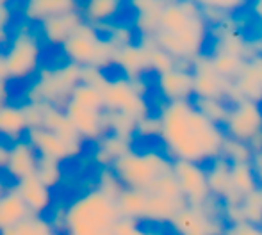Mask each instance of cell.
Listing matches in <instances>:
<instances>
[{"instance_id":"obj_1","label":"cell","mask_w":262,"mask_h":235,"mask_svg":"<svg viewBox=\"0 0 262 235\" xmlns=\"http://www.w3.org/2000/svg\"><path fill=\"white\" fill-rule=\"evenodd\" d=\"M161 145L173 162H194L205 166L221 157L227 139L223 128L209 121L196 109L193 100L159 105Z\"/></svg>"},{"instance_id":"obj_2","label":"cell","mask_w":262,"mask_h":235,"mask_svg":"<svg viewBox=\"0 0 262 235\" xmlns=\"http://www.w3.org/2000/svg\"><path fill=\"white\" fill-rule=\"evenodd\" d=\"M154 43L177 61V66L189 69L194 59L205 54L210 41V27L198 2L164 0Z\"/></svg>"},{"instance_id":"obj_3","label":"cell","mask_w":262,"mask_h":235,"mask_svg":"<svg viewBox=\"0 0 262 235\" xmlns=\"http://www.w3.org/2000/svg\"><path fill=\"white\" fill-rule=\"evenodd\" d=\"M120 218L116 201L93 187L73 198L61 210L59 232L62 230L66 235H113Z\"/></svg>"},{"instance_id":"obj_4","label":"cell","mask_w":262,"mask_h":235,"mask_svg":"<svg viewBox=\"0 0 262 235\" xmlns=\"http://www.w3.org/2000/svg\"><path fill=\"white\" fill-rule=\"evenodd\" d=\"M41 54L43 41L36 25L21 20V24L9 34V41L0 56L7 82H25L34 79L39 72Z\"/></svg>"},{"instance_id":"obj_5","label":"cell","mask_w":262,"mask_h":235,"mask_svg":"<svg viewBox=\"0 0 262 235\" xmlns=\"http://www.w3.org/2000/svg\"><path fill=\"white\" fill-rule=\"evenodd\" d=\"M123 189L148 193L159 180L173 175V160L159 150H130L111 164Z\"/></svg>"},{"instance_id":"obj_6","label":"cell","mask_w":262,"mask_h":235,"mask_svg":"<svg viewBox=\"0 0 262 235\" xmlns=\"http://www.w3.org/2000/svg\"><path fill=\"white\" fill-rule=\"evenodd\" d=\"M80 72H82L80 66L68 61L55 68H39L32 82H29L27 93H25L27 102L62 109L73 87L80 84Z\"/></svg>"},{"instance_id":"obj_7","label":"cell","mask_w":262,"mask_h":235,"mask_svg":"<svg viewBox=\"0 0 262 235\" xmlns=\"http://www.w3.org/2000/svg\"><path fill=\"white\" fill-rule=\"evenodd\" d=\"M61 52L68 62L80 68H97L105 72L114 66L116 49L113 43L93 25L82 24L79 31L61 46Z\"/></svg>"},{"instance_id":"obj_8","label":"cell","mask_w":262,"mask_h":235,"mask_svg":"<svg viewBox=\"0 0 262 235\" xmlns=\"http://www.w3.org/2000/svg\"><path fill=\"white\" fill-rule=\"evenodd\" d=\"M150 82L146 79H125L114 77L104 86V107L105 112H118L139 121L152 114V105L148 100Z\"/></svg>"},{"instance_id":"obj_9","label":"cell","mask_w":262,"mask_h":235,"mask_svg":"<svg viewBox=\"0 0 262 235\" xmlns=\"http://www.w3.org/2000/svg\"><path fill=\"white\" fill-rule=\"evenodd\" d=\"M173 235H225L227 223L221 203L214 198L204 205H186L169 223Z\"/></svg>"},{"instance_id":"obj_10","label":"cell","mask_w":262,"mask_h":235,"mask_svg":"<svg viewBox=\"0 0 262 235\" xmlns=\"http://www.w3.org/2000/svg\"><path fill=\"white\" fill-rule=\"evenodd\" d=\"M191 75H193V93L194 98L202 100H225L232 89V82L220 75L210 64L209 54L194 59L189 66Z\"/></svg>"},{"instance_id":"obj_11","label":"cell","mask_w":262,"mask_h":235,"mask_svg":"<svg viewBox=\"0 0 262 235\" xmlns=\"http://www.w3.org/2000/svg\"><path fill=\"white\" fill-rule=\"evenodd\" d=\"M173 178H175L177 187H179L186 205L198 207L212 198L207 185L205 166L177 160V162H173Z\"/></svg>"},{"instance_id":"obj_12","label":"cell","mask_w":262,"mask_h":235,"mask_svg":"<svg viewBox=\"0 0 262 235\" xmlns=\"http://www.w3.org/2000/svg\"><path fill=\"white\" fill-rule=\"evenodd\" d=\"M262 130V105L243 100L230 105L223 132L228 139L246 143Z\"/></svg>"},{"instance_id":"obj_13","label":"cell","mask_w":262,"mask_h":235,"mask_svg":"<svg viewBox=\"0 0 262 235\" xmlns=\"http://www.w3.org/2000/svg\"><path fill=\"white\" fill-rule=\"evenodd\" d=\"M243 100L262 105V54L246 59L232 82L230 95L227 98L228 105Z\"/></svg>"},{"instance_id":"obj_14","label":"cell","mask_w":262,"mask_h":235,"mask_svg":"<svg viewBox=\"0 0 262 235\" xmlns=\"http://www.w3.org/2000/svg\"><path fill=\"white\" fill-rule=\"evenodd\" d=\"M66 118L70 120V123L73 125V128L77 130V134L82 137V141H93L98 143L107 132V116L105 111H93V109L80 107V105L73 104V102H66L64 107Z\"/></svg>"},{"instance_id":"obj_15","label":"cell","mask_w":262,"mask_h":235,"mask_svg":"<svg viewBox=\"0 0 262 235\" xmlns=\"http://www.w3.org/2000/svg\"><path fill=\"white\" fill-rule=\"evenodd\" d=\"M156 89L161 97L162 104H173V102H189L194 100L193 93V75L191 69L177 68L156 77Z\"/></svg>"},{"instance_id":"obj_16","label":"cell","mask_w":262,"mask_h":235,"mask_svg":"<svg viewBox=\"0 0 262 235\" xmlns=\"http://www.w3.org/2000/svg\"><path fill=\"white\" fill-rule=\"evenodd\" d=\"M82 24L84 20L80 16L79 9H73L68 11V13L57 14V16H52L49 20L41 21V24L36 25V29H38V34L43 43L61 49L79 31V27Z\"/></svg>"},{"instance_id":"obj_17","label":"cell","mask_w":262,"mask_h":235,"mask_svg":"<svg viewBox=\"0 0 262 235\" xmlns=\"http://www.w3.org/2000/svg\"><path fill=\"white\" fill-rule=\"evenodd\" d=\"M38 159V153L34 152L31 143L27 139H21V141H16L7 146V159L2 171L7 175V178L13 180L14 185L20 180L36 175Z\"/></svg>"},{"instance_id":"obj_18","label":"cell","mask_w":262,"mask_h":235,"mask_svg":"<svg viewBox=\"0 0 262 235\" xmlns=\"http://www.w3.org/2000/svg\"><path fill=\"white\" fill-rule=\"evenodd\" d=\"M18 196L27 207L31 216H45L50 212L54 205V194L47 185H43L36 176H29L14 183Z\"/></svg>"},{"instance_id":"obj_19","label":"cell","mask_w":262,"mask_h":235,"mask_svg":"<svg viewBox=\"0 0 262 235\" xmlns=\"http://www.w3.org/2000/svg\"><path fill=\"white\" fill-rule=\"evenodd\" d=\"M114 66L120 69L121 77L125 79H145L146 73H152L150 72L148 49L141 39L116 50Z\"/></svg>"},{"instance_id":"obj_20","label":"cell","mask_w":262,"mask_h":235,"mask_svg":"<svg viewBox=\"0 0 262 235\" xmlns=\"http://www.w3.org/2000/svg\"><path fill=\"white\" fill-rule=\"evenodd\" d=\"M25 139L31 143V146L38 153L39 159L57 160V162L62 164L64 160L77 157L68 145H64L57 135L52 134L50 130H47V128H32V130H27Z\"/></svg>"},{"instance_id":"obj_21","label":"cell","mask_w":262,"mask_h":235,"mask_svg":"<svg viewBox=\"0 0 262 235\" xmlns=\"http://www.w3.org/2000/svg\"><path fill=\"white\" fill-rule=\"evenodd\" d=\"M230 168H232V164H228L223 157H217V159H214L212 162H209L207 166H205L210 196L220 201L223 207L241 203V201L235 200L234 193H232Z\"/></svg>"},{"instance_id":"obj_22","label":"cell","mask_w":262,"mask_h":235,"mask_svg":"<svg viewBox=\"0 0 262 235\" xmlns=\"http://www.w3.org/2000/svg\"><path fill=\"white\" fill-rule=\"evenodd\" d=\"M125 7L127 4L120 0H88V2H79V13L84 24L102 29L118 21Z\"/></svg>"},{"instance_id":"obj_23","label":"cell","mask_w":262,"mask_h":235,"mask_svg":"<svg viewBox=\"0 0 262 235\" xmlns=\"http://www.w3.org/2000/svg\"><path fill=\"white\" fill-rule=\"evenodd\" d=\"M223 219L227 225H234V223H248V225L259 226L262 228V189L259 187L243 198L239 205H227L223 207Z\"/></svg>"},{"instance_id":"obj_24","label":"cell","mask_w":262,"mask_h":235,"mask_svg":"<svg viewBox=\"0 0 262 235\" xmlns=\"http://www.w3.org/2000/svg\"><path fill=\"white\" fill-rule=\"evenodd\" d=\"M27 130L29 127L21 105L11 104V102L0 105V141L9 146L25 139Z\"/></svg>"},{"instance_id":"obj_25","label":"cell","mask_w":262,"mask_h":235,"mask_svg":"<svg viewBox=\"0 0 262 235\" xmlns=\"http://www.w3.org/2000/svg\"><path fill=\"white\" fill-rule=\"evenodd\" d=\"M73 9H79V2H72V0H31V2L24 4V9L20 13L24 21L31 25H38L49 18Z\"/></svg>"},{"instance_id":"obj_26","label":"cell","mask_w":262,"mask_h":235,"mask_svg":"<svg viewBox=\"0 0 262 235\" xmlns=\"http://www.w3.org/2000/svg\"><path fill=\"white\" fill-rule=\"evenodd\" d=\"M128 6L134 13L132 27L136 29L138 36L139 38H152L157 31L164 0H139V2H130Z\"/></svg>"},{"instance_id":"obj_27","label":"cell","mask_w":262,"mask_h":235,"mask_svg":"<svg viewBox=\"0 0 262 235\" xmlns=\"http://www.w3.org/2000/svg\"><path fill=\"white\" fill-rule=\"evenodd\" d=\"M97 152L93 153V162L98 168H111L114 160L123 157L130 150H134V141L118 137L114 134H105L100 141L97 143Z\"/></svg>"},{"instance_id":"obj_28","label":"cell","mask_w":262,"mask_h":235,"mask_svg":"<svg viewBox=\"0 0 262 235\" xmlns=\"http://www.w3.org/2000/svg\"><path fill=\"white\" fill-rule=\"evenodd\" d=\"M29 210L21 198L18 196L14 185L6 191L2 198H0V230H6L9 226L16 225V223L24 221L29 218Z\"/></svg>"},{"instance_id":"obj_29","label":"cell","mask_w":262,"mask_h":235,"mask_svg":"<svg viewBox=\"0 0 262 235\" xmlns=\"http://www.w3.org/2000/svg\"><path fill=\"white\" fill-rule=\"evenodd\" d=\"M0 235H61L52 219L45 216H29L24 221L0 230Z\"/></svg>"},{"instance_id":"obj_30","label":"cell","mask_w":262,"mask_h":235,"mask_svg":"<svg viewBox=\"0 0 262 235\" xmlns=\"http://www.w3.org/2000/svg\"><path fill=\"white\" fill-rule=\"evenodd\" d=\"M230 182H232V193H234L237 201H243V198H246L253 191L259 189V182H257L252 162L234 164L230 168Z\"/></svg>"},{"instance_id":"obj_31","label":"cell","mask_w":262,"mask_h":235,"mask_svg":"<svg viewBox=\"0 0 262 235\" xmlns=\"http://www.w3.org/2000/svg\"><path fill=\"white\" fill-rule=\"evenodd\" d=\"M68 100L80 105V107L93 109V111H105L102 89H98V87H95V86H90V84H84V82L77 84L72 93H70Z\"/></svg>"},{"instance_id":"obj_32","label":"cell","mask_w":262,"mask_h":235,"mask_svg":"<svg viewBox=\"0 0 262 235\" xmlns=\"http://www.w3.org/2000/svg\"><path fill=\"white\" fill-rule=\"evenodd\" d=\"M98 31L113 43V46L116 50L132 45V43H136L139 39L138 32L132 27V24H123V21H114V24L105 25V27L98 29Z\"/></svg>"},{"instance_id":"obj_33","label":"cell","mask_w":262,"mask_h":235,"mask_svg":"<svg viewBox=\"0 0 262 235\" xmlns=\"http://www.w3.org/2000/svg\"><path fill=\"white\" fill-rule=\"evenodd\" d=\"M148 49V61H150V72L156 75H162V73L169 72V69L177 68V61L169 54H166L162 49H159L156 43L150 38H139Z\"/></svg>"},{"instance_id":"obj_34","label":"cell","mask_w":262,"mask_h":235,"mask_svg":"<svg viewBox=\"0 0 262 235\" xmlns=\"http://www.w3.org/2000/svg\"><path fill=\"white\" fill-rule=\"evenodd\" d=\"M194 105L209 121L216 123L217 127L223 128L225 121L228 118V111H230V105L225 100H202V98H194Z\"/></svg>"},{"instance_id":"obj_35","label":"cell","mask_w":262,"mask_h":235,"mask_svg":"<svg viewBox=\"0 0 262 235\" xmlns=\"http://www.w3.org/2000/svg\"><path fill=\"white\" fill-rule=\"evenodd\" d=\"M221 157L228 164H250L253 159V152L246 143L235 141V139H225L223 148H221Z\"/></svg>"},{"instance_id":"obj_36","label":"cell","mask_w":262,"mask_h":235,"mask_svg":"<svg viewBox=\"0 0 262 235\" xmlns=\"http://www.w3.org/2000/svg\"><path fill=\"white\" fill-rule=\"evenodd\" d=\"M107 116V132L114 134L118 137L128 139V141H136V125L138 121L125 114H118V112H105Z\"/></svg>"},{"instance_id":"obj_37","label":"cell","mask_w":262,"mask_h":235,"mask_svg":"<svg viewBox=\"0 0 262 235\" xmlns=\"http://www.w3.org/2000/svg\"><path fill=\"white\" fill-rule=\"evenodd\" d=\"M36 178L47 185L50 191H54L59 183L62 182V168L61 162L50 159H38V168H36Z\"/></svg>"},{"instance_id":"obj_38","label":"cell","mask_w":262,"mask_h":235,"mask_svg":"<svg viewBox=\"0 0 262 235\" xmlns=\"http://www.w3.org/2000/svg\"><path fill=\"white\" fill-rule=\"evenodd\" d=\"M95 187L114 201H116V198L120 196L121 191H123V185L120 183V180L116 178V175L113 173L111 168H98L97 185Z\"/></svg>"},{"instance_id":"obj_39","label":"cell","mask_w":262,"mask_h":235,"mask_svg":"<svg viewBox=\"0 0 262 235\" xmlns=\"http://www.w3.org/2000/svg\"><path fill=\"white\" fill-rule=\"evenodd\" d=\"M113 235H164V232L152 226H145L143 223L132 221V219L120 218L114 225Z\"/></svg>"},{"instance_id":"obj_40","label":"cell","mask_w":262,"mask_h":235,"mask_svg":"<svg viewBox=\"0 0 262 235\" xmlns=\"http://www.w3.org/2000/svg\"><path fill=\"white\" fill-rule=\"evenodd\" d=\"M159 137H161V121H159L157 114H148L138 121L134 139L148 141V139H159Z\"/></svg>"},{"instance_id":"obj_41","label":"cell","mask_w":262,"mask_h":235,"mask_svg":"<svg viewBox=\"0 0 262 235\" xmlns=\"http://www.w3.org/2000/svg\"><path fill=\"white\" fill-rule=\"evenodd\" d=\"M210 4L228 18H235L248 7V2H243V0H210Z\"/></svg>"},{"instance_id":"obj_42","label":"cell","mask_w":262,"mask_h":235,"mask_svg":"<svg viewBox=\"0 0 262 235\" xmlns=\"http://www.w3.org/2000/svg\"><path fill=\"white\" fill-rule=\"evenodd\" d=\"M225 235H262V228L248 223H234V225H227Z\"/></svg>"},{"instance_id":"obj_43","label":"cell","mask_w":262,"mask_h":235,"mask_svg":"<svg viewBox=\"0 0 262 235\" xmlns=\"http://www.w3.org/2000/svg\"><path fill=\"white\" fill-rule=\"evenodd\" d=\"M13 11L9 9V4L0 2V31H9V25L13 24Z\"/></svg>"},{"instance_id":"obj_44","label":"cell","mask_w":262,"mask_h":235,"mask_svg":"<svg viewBox=\"0 0 262 235\" xmlns=\"http://www.w3.org/2000/svg\"><path fill=\"white\" fill-rule=\"evenodd\" d=\"M248 146H250V150L253 152V155H255V153H260L262 152V130L259 132V134L253 135L252 139H250Z\"/></svg>"},{"instance_id":"obj_45","label":"cell","mask_w":262,"mask_h":235,"mask_svg":"<svg viewBox=\"0 0 262 235\" xmlns=\"http://www.w3.org/2000/svg\"><path fill=\"white\" fill-rule=\"evenodd\" d=\"M248 7H250V13L255 16V20L259 21V25H260V31H262V0H257V2H253V4H248Z\"/></svg>"},{"instance_id":"obj_46","label":"cell","mask_w":262,"mask_h":235,"mask_svg":"<svg viewBox=\"0 0 262 235\" xmlns=\"http://www.w3.org/2000/svg\"><path fill=\"white\" fill-rule=\"evenodd\" d=\"M7 86H9V82L0 77V105L9 102V91H7Z\"/></svg>"},{"instance_id":"obj_47","label":"cell","mask_w":262,"mask_h":235,"mask_svg":"<svg viewBox=\"0 0 262 235\" xmlns=\"http://www.w3.org/2000/svg\"><path fill=\"white\" fill-rule=\"evenodd\" d=\"M11 183H6V180H4V176H2V171H0V198L4 196V194H6V191L7 189H11Z\"/></svg>"},{"instance_id":"obj_48","label":"cell","mask_w":262,"mask_h":235,"mask_svg":"<svg viewBox=\"0 0 262 235\" xmlns=\"http://www.w3.org/2000/svg\"><path fill=\"white\" fill-rule=\"evenodd\" d=\"M0 56H2V49H0Z\"/></svg>"}]
</instances>
